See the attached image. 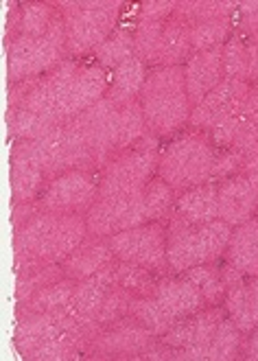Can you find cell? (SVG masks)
<instances>
[{"label": "cell", "mask_w": 258, "mask_h": 361, "mask_svg": "<svg viewBox=\"0 0 258 361\" xmlns=\"http://www.w3.org/2000/svg\"><path fill=\"white\" fill-rule=\"evenodd\" d=\"M88 235L85 215H57V212L42 210L16 230L13 252L16 257L61 265Z\"/></svg>", "instance_id": "1"}, {"label": "cell", "mask_w": 258, "mask_h": 361, "mask_svg": "<svg viewBox=\"0 0 258 361\" xmlns=\"http://www.w3.org/2000/svg\"><path fill=\"white\" fill-rule=\"evenodd\" d=\"M140 105L152 134H173L188 123L190 101L184 81V66H160L147 75Z\"/></svg>", "instance_id": "2"}, {"label": "cell", "mask_w": 258, "mask_h": 361, "mask_svg": "<svg viewBox=\"0 0 258 361\" xmlns=\"http://www.w3.org/2000/svg\"><path fill=\"white\" fill-rule=\"evenodd\" d=\"M66 29V53L83 55L99 49L116 31L121 0H68L55 3Z\"/></svg>", "instance_id": "3"}, {"label": "cell", "mask_w": 258, "mask_h": 361, "mask_svg": "<svg viewBox=\"0 0 258 361\" xmlns=\"http://www.w3.org/2000/svg\"><path fill=\"white\" fill-rule=\"evenodd\" d=\"M232 226L223 219H214L202 226H166V261L173 274H184L186 269L217 263L228 247Z\"/></svg>", "instance_id": "4"}, {"label": "cell", "mask_w": 258, "mask_h": 361, "mask_svg": "<svg viewBox=\"0 0 258 361\" xmlns=\"http://www.w3.org/2000/svg\"><path fill=\"white\" fill-rule=\"evenodd\" d=\"M214 149L217 147L206 132L192 130L166 147L160 156L158 173L180 195L192 186L208 182L214 158H217Z\"/></svg>", "instance_id": "5"}, {"label": "cell", "mask_w": 258, "mask_h": 361, "mask_svg": "<svg viewBox=\"0 0 258 361\" xmlns=\"http://www.w3.org/2000/svg\"><path fill=\"white\" fill-rule=\"evenodd\" d=\"M66 29L61 13L44 35H23L18 33L7 44V75L9 81L23 83L57 68L66 57Z\"/></svg>", "instance_id": "6"}, {"label": "cell", "mask_w": 258, "mask_h": 361, "mask_svg": "<svg viewBox=\"0 0 258 361\" xmlns=\"http://www.w3.org/2000/svg\"><path fill=\"white\" fill-rule=\"evenodd\" d=\"M160 164L154 134H149L134 149H127L114 156L101 171L99 197L132 195L145 190V186L154 180V173Z\"/></svg>", "instance_id": "7"}, {"label": "cell", "mask_w": 258, "mask_h": 361, "mask_svg": "<svg viewBox=\"0 0 258 361\" xmlns=\"http://www.w3.org/2000/svg\"><path fill=\"white\" fill-rule=\"evenodd\" d=\"M99 173L70 169V171L53 178L37 202L42 210L57 212V215H85L99 200Z\"/></svg>", "instance_id": "8"}, {"label": "cell", "mask_w": 258, "mask_h": 361, "mask_svg": "<svg viewBox=\"0 0 258 361\" xmlns=\"http://www.w3.org/2000/svg\"><path fill=\"white\" fill-rule=\"evenodd\" d=\"M112 252L118 261L147 267L156 274L168 271L166 230L160 221H147L110 237Z\"/></svg>", "instance_id": "9"}, {"label": "cell", "mask_w": 258, "mask_h": 361, "mask_svg": "<svg viewBox=\"0 0 258 361\" xmlns=\"http://www.w3.org/2000/svg\"><path fill=\"white\" fill-rule=\"evenodd\" d=\"M149 221L147 206H145V193H132V195H114V197H99L92 208L85 212V224L88 232L94 237H107L118 235L129 228H136Z\"/></svg>", "instance_id": "10"}, {"label": "cell", "mask_w": 258, "mask_h": 361, "mask_svg": "<svg viewBox=\"0 0 258 361\" xmlns=\"http://www.w3.org/2000/svg\"><path fill=\"white\" fill-rule=\"evenodd\" d=\"M223 317L226 309L206 307L199 313L180 320L166 335H162V342L176 350V359H208L210 342Z\"/></svg>", "instance_id": "11"}, {"label": "cell", "mask_w": 258, "mask_h": 361, "mask_svg": "<svg viewBox=\"0 0 258 361\" xmlns=\"http://www.w3.org/2000/svg\"><path fill=\"white\" fill-rule=\"evenodd\" d=\"M156 335L138 324L134 317L103 329L88 346V355H97L103 359L121 357V359H140V355L154 344Z\"/></svg>", "instance_id": "12"}, {"label": "cell", "mask_w": 258, "mask_h": 361, "mask_svg": "<svg viewBox=\"0 0 258 361\" xmlns=\"http://www.w3.org/2000/svg\"><path fill=\"white\" fill-rule=\"evenodd\" d=\"M258 212V180L239 173L219 184V219L232 228L241 226Z\"/></svg>", "instance_id": "13"}, {"label": "cell", "mask_w": 258, "mask_h": 361, "mask_svg": "<svg viewBox=\"0 0 258 361\" xmlns=\"http://www.w3.org/2000/svg\"><path fill=\"white\" fill-rule=\"evenodd\" d=\"M226 79L223 75V47L192 53L188 61L184 63V81H186V92L190 108L195 105L219 83Z\"/></svg>", "instance_id": "14"}, {"label": "cell", "mask_w": 258, "mask_h": 361, "mask_svg": "<svg viewBox=\"0 0 258 361\" xmlns=\"http://www.w3.org/2000/svg\"><path fill=\"white\" fill-rule=\"evenodd\" d=\"M214 219H219V186L206 182L178 195V202L168 217V224L202 226Z\"/></svg>", "instance_id": "15"}, {"label": "cell", "mask_w": 258, "mask_h": 361, "mask_svg": "<svg viewBox=\"0 0 258 361\" xmlns=\"http://www.w3.org/2000/svg\"><path fill=\"white\" fill-rule=\"evenodd\" d=\"M44 169L37 158L35 145L31 140H23L16 145L13 156H11V190H13V202L25 204L33 202L44 182Z\"/></svg>", "instance_id": "16"}, {"label": "cell", "mask_w": 258, "mask_h": 361, "mask_svg": "<svg viewBox=\"0 0 258 361\" xmlns=\"http://www.w3.org/2000/svg\"><path fill=\"white\" fill-rule=\"evenodd\" d=\"M223 75L228 79L258 81V37L234 27L228 42L223 44Z\"/></svg>", "instance_id": "17"}, {"label": "cell", "mask_w": 258, "mask_h": 361, "mask_svg": "<svg viewBox=\"0 0 258 361\" xmlns=\"http://www.w3.org/2000/svg\"><path fill=\"white\" fill-rule=\"evenodd\" d=\"M31 142L35 145L37 158H39L42 169H44V176L49 180L70 171V169H77L75 147H73L66 123L57 125L55 130H51L49 134H44L37 140H31Z\"/></svg>", "instance_id": "18"}, {"label": "cell", "mask_w": 258, "mask_h": 361, "mask_svg": "<svg viewBox=\"0 0 258 361\" xmlns=\"http://www.w3.org/2000/svg\"><path fill=\"white\" fill-rule=\"evenodd\" d=\"M114 261H116V257L112 252L110 239L88 235L85 241L61 263V267H63V274H66L68 279L83 281V279H88V276L101 271L103 267L112 265Z\"/></svg>", "instance_id": "19"}, {"label": "cell", "mask_w": 258, "mask_h": 361, "mask_svg": "<svg viewBox=\"0 0 258 361\" xmlns=\"http://www.w3.org/2000/svg\"><path fill=\"white\" fill-rule=\"evenodd\" d=\"M154 295L178 322L188 315H195L202 309H206L204 295L197 291L195 285L188 283L184 276L182 279H171V276H164V279L158 281V289Z\"/></svg>", "instance_id": "20"}, {"label": "cell", "mask_w": 258, "mask_h": 361, "mask_svg": "<svg viewBox=\"0 0 258 361\" xmlns=\"http://www.w3.org/2000/svg\"><path fill=\"white\" fill-rule=\"evenodd\" d=\"M223 309L236 329L243 335H252L258 329V279L230 287L223 298Z\"/></svg>", "instance_id": "21"}, {"label": "cell", "mask_w": 258, "mask_h": 361, "mask_svg": "<svg viewBox=\"0 0 258 361\" xmlns=\"http://www.w3.org/2000/svg\"><path fill=\"white\" fill-rule=\"evenodd\" d=\"M223 257L245 279H258V219H250L232 230Z\"/></svg>", "instance_id": "22"}, {"label": "cell", "mask_w": 258, "mask_h": 361, "mask_svg": "<svg viewBox=\"0 0 258 361\" xmlns=\"http://www.w3.org/2000/svg\"><path fill=\"white\" fill-rule=\"evenodd\" d=\"M16 295L18 305H25L31 295H35L39 289H44L57 281H61L63 267L61 265H49L39 263L29 257H16Z\"/></svg>", "instance_id": "23"}, {"label": "cell", "mask_w": 258, "mask_h": 361, "mask_svg": "<svg viewBox=\"0 0 258 361\" xmlns=\"http://www.w3.org/2000/svg\"><path fill=\"white\" fill-rule=\"evenodd\" d=\"M116 285V276H114V263L103 267L101 271L88 276V279L83 281H77V287H75V307L77 311L85 317L88 322L97 324V317H99V311L103 307V300L105 295L110 293V289ZM103 331V329H101Z\"/></svg>", "instance_id": "24"}, {"label": "cell", "mask_w": 258, "mask_h": 361, "mask_svg": "<svg viewBox=\"0 0 258 361\" xmlns=\"http://www.w3.org/2000/svg\"><path fill=\"white\" fill-rule=\"evenodd\" d=\"M192 55L190 47V25L180 16H171L164 25L156 66H182Z\"/></svg>", "instance_id": "25"}, {"label": "cell", "mask_w": 258, "mask_h": 361, "mask_svg": "<svg viewBox=\"0 0 258 361\" xmlns=\"http://www.w3.org/2000/svg\"><path fill=\"white\" fill-rule=\"evenodd\" d=\"M145 81H147L145 61H140L138 57L127 59L125 63H121L118 68L112 71L107 99H112L116 105L138 101L142 88H145Z\"/></svg>", "instance_id": "26"}, {"label": "cell", "mask_w": 258, "mask_h": 361, "mask_svg": "<svg viewBox=\"0 0 258 361\" xmlns=\"http://www.w3.org/2000/svg\"><path fill=\"white\" fill-rule=\"evenodd\" d=\"M110 79H112V75L107 73L103 66H99V63L81 66L77 83H75V101H73L75 116L81 114L83 110L92 108L94 103H99L101 99L107 97V90H110Z\"/></svg>", "instance_id": "27"}, {"label": "cell", "mask_w": 258, "mask_h": 361, "mask_svg": "<svg viewBox=\"0 0 258 361\" xmlns=\"http://www.w3.org/2000/svg\"><path fill=\"white\" fill-rule=\"evenodd\" d=\"M75 287H77V281L68 279V276H63L61 281L39 289L35 295L20 305L18 311H25V313H61L73 307L75 302Z\"/></svg>", "instance_id": "28"}, {"label": "cell", "mask_w": 258, "mask_h": 361, "mask_svg": "<svg viewBox=\"0 0 258 361\" xmlns=\"http://www.w3.org/2000/svg\"><path fill=\"white\" fill-rule=\"evenodd\" d=\"M149 134L147 118L142 112L140 101H132L118 105V142H116V156L132 149L134 145L142 142Z\"/></svg>", "instance_id": "29"}, {"label": "cell", "mask_w": 258, "mask_h": 361, "mask_svg": "<svg viewBox=\"0 0 258 361\" xmlns=\"http://www.w3.org/2000/svg\"><path fill=\"white\" fill-rule=\"evenodd\" d=\"M236 11H239V3H234V0H184L176 7V16L184 18L188 25L228 20L234 18Z\"/></svg>", "instance_id": "30"}, {"label": "cell", "mask_w": 258, "mask_h": 361, "mask_svg": "<svg viewBox=\"0 0 258 361\" xmlns=\"http://www.w3.org/2000/svg\"><path fill=\"white\" fill-rule=\"evenodd\" d=\"M129 317H134L138 324L152 331L156 337L166 335L171 329L178 324V320L171 315L158 300L156 295H145V298H134L132 309H129Z\"/></svg>", "instance_id": "31"}, {"label": "cell", "mask_w": 258, "mask_h": 361, "mask_svg": "<svg viewBox=\"0 0 258 361\" xmlns=\"http://www.w3.org/2000/svg\"><path fill=\"white\" fill-rule=\"evenodd\" d=\"M184 279L188 283H192L197 287V291L204 295L206 307H219L226 298V283L221 279V271L214 263H204V265H195L186 269Z\"/></svg>", "instance_id": "32"}, {"label": "cell", "mask_w": 258, "mask_h": 361, "mask_svg": "<svg viewBox=\"0 0 258 361\" xmlns=\"http://www.w3.org/2000/svg\"><path fill=\"white\" fill-rule=\"evenodd\" d=\"M94 59L99 66L107 68H118L121 63H125L127 59L136 57V44H134V31L129 29H118L114 31L110 37H107L99 49L92 51Z\"/></svg>", "instance_id": "33"}, {"label": "cell", "mask_w": 258, "mask_h": 361, "mask_svg": "<svg viewBox=\"0 0 258 361\" xmlns=\"http://www.w3.org/2000/svg\"><path fill=\"white\" fill-rule=\"evenodd\" d=\"M156 271L134 265V263H125V261H114V276H116V285L129 291L136 298H145V295H154L158 289L156 281Z\"/></svg>", "instance_id": "34"}, {"label": "cell", "mask_w": 258, "mask_h": 361, "mask_svg": "<svg viewBox=\"0 0 258 361\" xmlns=\"http://www.w3.org/2000/svg\"><path fill=\"white\" fill-rule=\"evenodd\" d=\"M236 18V16H234ZM234 18L228 20H210V23H197L190 25V47L192 53H202L223 47L230 33L234 31Z\"/></svg>", "instance_id": "35"}, {"label": "cell", "mask_w": 258, "mask_h": 361, "mask_svg": "<svg viewBox=\"0 0 258 361\" xmlns=\"http://www.w3.org/2000/svg\"><path fill=\"white\" fill-rule=\"evenodd\" d=\"M243 353V333L236 329V324L228 317L219 322L217 333H214L210 348H208V359L210 361H232L239 359V355Z\"/></svg>", "instance_id": "36"}, {"label": "cell", "mask_w": 258, "mask_h": 361, "mask_svg": "<svg viewBox=\"0 0 258 361\" xmlns=\"http://www.w3.org/2000/svg\"><path fill=\"white\" fill-rule=\"evenodd\" d=\"M254 145H258V83L250 88V94L243 103L232 149L247 152Z\"/></svg>", "instance_id": "37"}, {"label": "cell", "mask_w": 258, "mask_h": 361, "mask_svg": "<svg viewBox=\"0 0 258 361\" xmlns=\"http://www.w3.org/2000/svg\"><path fill=\"white\" fill-rule=\"evenodd\" d=\"M142 193H145L149 221H164L171 217V212H173L178 202V193L162 178H154L145 186Z\"/></svg>", "instance_id": "38"}, {"label": "cell", "mask_w": 258, "mask_h": 361, "mask_svg": "<svg viewBox=\"0 0 258 361\" xmlns=\"http://www.w3.org/2000/svg\"><path fill=\"white\" fill-rule=\"evenodd\" d=\"M57 16L59 9L55 3H27L23 11H20V33L44 35Z\"/></svg>", "instance_id": "39"}, {"label": "cell", "mask_w": 258, "mask_h": 361, "mask_svg": "<svg viewBox=\"0 0 258 361\" xmlns=\"http://www.w3.org/2000/svg\"><path fill=\"white\" fill-rule=\"evenodd\" d=\"M136 298V295H132L129 291H125L123 287L114 285L110 289V293L105 295L103 300V307L99 311V317L97 322L101 329H107V326H114L123 320H127L129 317V309H132V300Z\"/></svg>", "instance_id": "40"}, {"label": "cell", "mask_w": 258, "mask_h": 361, "mask_svg": "<svg viewBox=\"0 0 258 361\" xmlns=\"http://www.w3.org/2000/svg\"><path fill=\"white\" fill-rule=\"evenodd\" d=\"M166 23H147V20H138L134 29V44H136V57L145 63L156 66L160 39Z\"/></svg>", "instance_id": "41"}, {"label": "cell", "mask_w": 258, "mask_h": 361, "mask_svg": "<svg viewBox=\"0 0 258 361\" xmlns=\"http://www.w3.org/2000/svg\"><path fill=\"white\" fill-rule=\"evenodd\" d=\"M7 118H9L11 132L23 140H37L57 127L55 123L42 118L33 112H27V110H9Z\"/></svg>", "instance_id": "42"}, {"label": "cell", "mask_w": 258, "mask_h": 361, "mask_svg": "<svg viewBox=\"0 0 258 361\" xmlns=\"http://www.w3.org/2000/svg\"><path fill=\"white\" fill-rule=\"evenodd\" d=\"M241 171H243V152L232 149L230 147V149H221V154L214 158L208 182L217 184V182H223L232 176H239Z\"/></svg>", "instance_id": "43"}, {"label": "cell", "mask_w": 258, "mask_h": 361, "mask_svg": "<svg viewBox=\"0 0 258 361\" xmlns=\"http://www.w3.org/2000/svg\"><path fill=\"white\" fill-rule=\"evenodd\" d=\"M178 3L173 0H149L142 3L138 9V20H147V23H166V20L176 13Z\"/></svg>", "instance_id": "44"}, {"label": "cell", "mask_w": 258, "mask_h": 361, "mask_svg": "<svg viewBox=\"0 0 258 361\" xmlns=\"http://www.w3.org/2000/svg\"><path fill=\"white\" fill-rule=\"evenodd\" d=\"M236 16H239V25L236 27H241L243 31L258 37V0H245V3H239Z\"/></svg>", "instance_id": "45"}, {"label": "cell", "mask_w": 258, "mask_h": 361, "mask_svg": "<svg viewBox=\"0 0 258 361\" xmlns=\"http://www.w3.org/2000/svg\"><path fill=\"white\" fill-rule=\"evenodd\" d=\"M37 212H42V206H39L37 200L25 202V204H16V210H13V226H16V230L23 228L29 219H33Z\"/></svg>", "instance_id": "46"}, {"label": "cell", "mask_w": 258, "mask_h": 361, "mask_svg": "<svg viewBox=\"0 0 258 361\" xmlns=\"http://www.w3.org/2000/svg\"><path fill=\"white\" fill-rule=\"evenodd\" d=\"M241 173L258 180V145H254L252 149L243 152V171Z\"/></svg>", "instance_id": "47"}, {"label": "cell", "mask_w": 258, "mask_h": 361, "mask_svg": "<svg viewBox=\"0 0 258 361\" xmlns=\"http://www.w3.org/2000/svg\"><path fill=\"white\" fill-rule=\"evenodd\" d=\"M219 271H221V279H223V283H226V289L236 287L239 283L245 281V276H243L239 269H236L232 263H228V261H223V267H219Z\"/></svg>", "instance_id": "48"}, {"label": "cell", "mask_w": 258, "mask_h": 361, "mask_svg": "<svg viewBox=\"0 0 258 361\" xmlns=\"http://www.w3.org/2000/svg\"><path fill=\"white\" fill-rule=\"evenodd\" d=\"M243 355H245V359H258V329L252 333V337L247 339V344L243 346Z\"/></svg>", "instance_id": "49"}]
</instances>
